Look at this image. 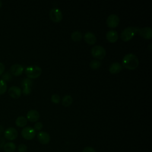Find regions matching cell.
<instances>
[{
  "mask_svg": "<svg viewBox=\"0 0 152 152\" xmlns=\"http://www.w3.org/2000/svg\"><path fill=\"white\" fill-rule=\"evenodd\" d=\"M40 118L39 112L34 109L30 110L27 113V119L30 122H36Z\"/></svg>",
  "mask_w": 152,
  "mask_h": 152,
  "instance_id": "4fadbf2b",
  "label": "cell"
},
{
  "mask_svg": "<svg viewBox=\"0 0 152 152\" xmlns=\"http://www.w3.org/2000/svg\"><path fill=\"white\" fill-rule=\"evenodd\" d=\"M83 152H96V150L91 147H85L83 150Z\"/></svg>",
  "mask_w": 152,
  "mask_h": 152,
  "instance_id": "f1b7e54d",
  "label": "cell"
},
{
  "mask_svg": "<svg viewBox=\"0 0 152 152\" xmlns=\"http://www.w3.org/2000/svg\"><path fill=\"white\" fill-rule=\"evenodd\" d=\"M71 38L72 40L78 42L82 39V34L80 31H74L71 34Z\"/></svg>",
  "mask_w": 152,
  "mask_h": 152,
  "instance_id": "ffe728a7",
  "label": "cell"
},
{
  "mask_svg": "<svg viewBox=\"0 0 152 152\" xmlns=\"http://www.w3.org/2000/svg\"><path fill=\"white\" fill-rule=\"evenodd\" d=\"M2 5V1H0V8H1Z\"/></svg>",
  "mask_w": 152,
  "mask_h": 152,
  "instance_id": "1f68e13d",
  "label": "cell"
},
{
  "mask_svg": "<svg viewBox=\"0 0 152 152\" xmlns=\"http://www.w3.org/2000/svg\"><path fill=\"white\" fill-rule=\"evenodd\" d=\"M25 74L28 78H36L40 76L42 69L38 65H30L25 69Z\"/></svg>",
  "mask_w": 152,
  "mask_h": 152,
  "instance_id": "3957f363",
  "label": "cell"
},
{
  "mask_svg": "<svg viewBox=\"0 0 152 152\" xmlns=\"http://www.w3.org/2000/svg\"><path fill=\"white\" fill-rule=\"evenodd\" d=\"M138 32L139 35L145 39H150L152 37V30L150 27L139 28Z\"/></svg>",
  "mask_w": 152,
  "mask_h": 152,
  "instance_id": "9c48e42d",
  "label": "cell"
},
{
  "mask_svg": "<svg viewBox=\"0 0 152 152\" xmlns=\"http://www.w3.org/2000/svg\"><path fill=\"white\" fill-rule=\"evenodd\" d=\"M61 100V97L59 96V95H58V94H53V95H52L51 96V101L55 103V104H58L59 103Z\"/></svg>",
  "mask_w": 152,
  "mask_h": 152,
  "instance_id": "cb8c5ba5",
  "label": "cell"
},
{
  "mask_svg": "<svg viewBox=\"0 0 152 152\" xmlns=\"http://www.w3.org/2000/svg\"><path fill=\"white\" fill-rule=\"evenodd\" d=\"M4 135L5 139L7 140L12 141L17 138L18 136V131L13 127H9L4 131Z\"/></svg>",
  "mask_w": 152,
  "mask_h": 152,
  "instance_id": "52a82bcc",
  "label": "cell"
},
{
  "mask_svg": "<svg viewBox=\"0 0 152 152\" xmlns=\"http://www.w3.org/2000/svg\"><path fill=\"white\" fill-rule=\"evenodd\" d=\"M38 141L42 144H47L50 142V135L45 131H40L37 135Z\"/></svg>",
  "mask_w": 152,
  "mask_h": 152,
  "instance_id": "8fae6325",
  "label": "cell"
},
{
  "mask_svg": "<svg viewBox=\"0 0 152 152\" xmlns=\"http://www.w3.org/2000/svg\"><path fill=\"white\" fill-rule=\"evenodd\" d=\"M7 89V83L3 80H0V95L4 94Z\"/></svg>",
  "mask_w": 152,
  "mask_h": 152,
  "instance_id": "7402d4cb",
  "label": "cell"
},
{
  "mask_svg": "<svg viewBox=\"0 0 152 152\" xmlns=\"http://www.w3.org/2000/svg\"><path fill=\"white\" fill-rule=\"evenodd\" d=\"M119 23V17L114 14L109 15L106 19V24L110 28H115Z\"/></svg>",
  "mask_w": 152,
  "mask_h": 152,
  "instance_id": "ba28073f",
  "label": "cell"
},
{
  "mask_svg": "<svg viewBox=\"0 0 152 152\" xmlns=\"http://www.w3.org/2000/svg\"><path fill=\"white\" fill-rule=\"evenodd\" d=\"M101 62L99 61V60H96V59H94L92 60L90 62V67L93 69H98L99 68H100V66H101Z\"/></svg>",
  "mask_w": 152,
  "mask_h": 152,
  "instance_id": "44dd1931",
  "label": "cell"
},
{
  "mask_svg": "<svg viewBox=\"0 0 152 152\" xmlns=\"http://www.w3.org/2000/svg\"><path fill=\"white\" fill-rule=\"evenodd\" d=\"M32 85L31 80L28 78H24L21 82V86L23 88L24 87H31Z\"/></svg>",
  "mask_w": 152,
  "mask_h": 152,
  "instance_id": "603a6c76",
  "label": "cell"
},
{
  "mask_svg": "<svg viewBox=\"0 0 152 152\" xmlns=\"http://www.w3.org/2000/svg\"><path fill=\"white\" fill-rule=\"evenodd\" d=\"M72 103V97L70 95H65L62 99V104L64 106H69Z\"/></svg>",
  "mask_w": 152,
  "mask_h": 152,
  "instance_id": "d6986e66",
  "label": "cell"
},
{
  "mask_svg": "<svg viewBox=\"0 0 152 152\" xmlns=\"http://www.w3.org/2000/svg\"><path fill=\"white\" fill-rule=\"evenodd\" d=\"M43 128V124L41 122H37L34 125V129L36 131H40Z\"/></svg>",
  "mask_w": 152,
  "mask_h": 152,
  "instance_id": "4316f807",
  "label": "cell"
},
{
  "mask_svg": "<svg viewBox=\"0 0 152 152\" xmlns=\"http://www.w3.org/2000/svg\"><path fill=\"white\" fill-rule=\"evenodd\" d=\"M106 39L110 43H115L118 39V34L116 30H110L106 33Z\"/></svg>",
  "mask_w": 152,
  "mask_h": 152,
  "instance_id": "5bb4252c",
  "label": "cell"
},
{
  "mask_svg": "<svg viewBox=\"0 0 152 152\" xmlns=\"http://www.w3.org/2000/svg\"><path fill=\"white\" fill-rule=\"evenodd\" d=\"M8 93L10 97L14 99L19 98L22 93L21 89L16 86H13L11 87L8 91Z\"/></svg>",
  "mask_w": 152,
  "mask_h": 152,
  "instance_id": "30bf717a",
  "label": "cell"
},
{
  "mask_svg": "<svg viewBox=\"0 0 152 152\" xmlns=\"http://www.w3.org/2000/svg\"><path fill=\"white\" fill-rule=\"evenodd\" d=\"M21 135L24 139L27 140H31L35 137L36 131L31 126H26L23 128L21 131Z\"/></svg>",
  "mask_w": 152,
  "mask_h": 152,
  "instance_id": "8992f818",
  "label": "cell"
},
{
  "mask_svg": "<svg viewBox=\"0 0 152 152\" xmlns=\"http://www.w3.org/2000/svg\"><path fill=\"white\" fill-rule=\"evenodd\" d=\"M27 124V119L23 116H18L15 120V124L20 128L24 127Z\"/></svg>",
  "mask_w": 152,
  "mask_h": 152,
  "instance_id": "e0dca14e",
  "label": "cell"
},
{
  "mask_svg": "<svg viewBox=\"0 0 152 152\" xmlns=\"http://www.w3.org/2000/svg\"><path fill=\"white\" fill-rule=\"evenodd\" d=\"M21 91L24 95H28L31 93V87H24Z\"/></svg>",
  "mask_w": 152,
  "mask_h": 152,
  "instance_id": "83f0119b",
  "label": "cell"
},
{
  "mask_svg": "<svg viewBox=\"0 0 152 152\" xmlns=\"http://www.w3.org/2000/svg\"><path fill=\"white\" fill-rule=\"evenodd\" d=\"M18 152H26L27 151V147L24 144H21L18 146Z\"/></svg>",
  "mask_w": 152,
  "mask_h": 152,
  "instance_id": "484cf974",
  "label": "cell"
},
{
  "mask_svg": "<svg viewBox=\"0 0 152 152\" xmlns=\"http://www.w3.org/2000/svg\"><path fill=\"white\" fill-rule=\"evenodd\" d=\"M151 44H150V50H151Z\"/></svg>",
  "mask_w": 152,
  "mask_h": 152,
  "instance_id": "d6a6232c",
  "label": "cell"
},
{
  "mask_svg": "<svg viewBox=\"0 0 152 152\" xmlns=\"http://www.w3.org/2000/svg\"><path fill=\"white\" fill-rule=\"evenodd\" d=\"M122 64L118 62H115L110 64L109 71L111 74H118L122 71Z\"/></svg>",
  "mask_w": 152,
  "mask_h": 152,
  "instance_id": "9a60e30c",
  "label": "cell"
},
{
  "mask_svg": "<svg viewBox=\"0 0 152 152\" xmlns=\"http://www.w3.org/2000/svg\"><path fill=\"white\" fill-rule=\"evenodd\" d=\"M4 71H5V65H4V64L0 62V75H2Z\"/></svg>",
  "mask_w": 152,
  "mask_h": 152,
  "instance_id": "f546056e",
  "label": "cell"
},
{
  "mask_svg": "<svg viewBox=\"0 0 152 152\" xmlns=\"http://www.w3.org/2000/svg\"><path fill=\"white\" fill-rule=\"evenodd\" d=\"M49 17L50 20L53 22L59 23L62 20L63 15L59 8H53L49 11Z\"/></svg>",
  "mask_w": 152,
  "mask_h": 152,
  "instance_id": "5b68a950",
  "label": "cell"
},
{
  "mask_svg": "<svg viewBox=\"0 0 152 152\" xmlns=\"http://www.w3.org/2000/svg\"><path fill=\"white\" fill-rule=\"evenodd\" d=\"M3 132V127L0 125V134Z\"/></svg>",
  "mask_w": 152,
  "mask_h": 152,
  "instance_id": "4dcf8cb0",
  "label": "cell"
},
{
  "mask_svg": "<svg viewBox=\"0 0 152 152\" xmlns=\"http://www.w3.org/2000/svg\"><path fill=\"white\" fill-rule=\"evenodd\" d=\"M122 66L124 68L132 70L137 68L139 64V60L137 56L132 53L126 54L122 59Z\"/></svg>",
  "mask_w": 152,
  "mask_h": 152,
  "instance_id": "6da1fadb",
  "label": "cell"
},
{
  "mask_svg": "<svg viewBox=\"0 0 152 152\" xmlns=\"http://www.w3.org/2000/svg\"><path fill=\"white\" fill-rule=\"evenodd\" d=\"M24 71V67L18 64H15L11 66L10 72L14 76L20 75Z\"/></svg>",
  "mask_w": 152,
  "mask_h": 152,
  "instance_id": "7c38bea8",
  "label": "cell"
},
{
  "mask_svg": "<svg viewBox=\"0 0 152 152\" xmlns=\"http://www.w3.org/2000/svg\"><path fill=\"white\" fill-rule=\"evenodd\" d=\"M91 53L93 57L98 59H103L106 56L105 49L100 45H95L91 49Z\"/></svg>",
  "mask_w": 152,
  "mask_h": 152,
  "instance_id": "277c9868",
  "label": "cell"
},
{
  "mask_svg": "<svg viewBox=\"0 0 152 152\" xmlns=\"http://www.w3.org/2000/svg\"><path fill=\"white\" fill-rule=\"evenodd\" d=\"M140 28L137 27H128L124 28L121 33V38L124 42L130 40L138 32Z\"/></svg>",
  "mask_w": 152,
  "mask_h": 152,
  "instance_id": "7a4b0ae2",
  "label": "cell"
},
{
  "mask_svg": "<svg viewBox=\"0 0 152 152\" xmlns=\"http://www.w3.org/2000/svg\"><path fill=\"white\" fill-rule=\"evenodd\" d=\"M84 40L88 45H94L96 42V36L95 34L90 31L87 32L84 35Z\"/></svg>",
  "mask_w": 152,
  "mask_h": 152,
  "instance_id": "2e32d148",
  "label": "cell"
},
{
  "mask_svg": "<svg viewBox=\"0 0 152 152\" xmlns=\"http://www.w3.org/2000/svg\"><path fill=\"white\" fill-rule=\"evenodd\" d=\"M12 79V75L9 72H5L2 75V80L6 81H9Z\"/></svg>",
  "mask_w": 152,
  "mask_h": 152,
  "instance_id": "d4e9b609",
  "label": "cell"
},
{
  "mask_svg": "<svg viewBox=\"0 0 152 152\" xmlns=\"http://www.w3.org/2000/svg\"><path fill=\"white\" fill-rule=\"evenodd\" d=\"M3 149L5 152H14L16 150V145L12 142H8L4 144Z\"/></svg>",
  "mask_w": 152,
  "mask_h": 152,
  "instance_id": "ac0fdd59",
  "label": "cell"
}]
</instances>
